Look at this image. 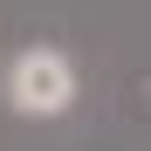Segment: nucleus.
<instances>
[{"label": "nucleus", "mask_w": 151, "mask_h": 151, "mask_svg": "<svg viewBox=\"0 0 151 151\" xmlns=\"http://www.w3.org/2000/svg\"><path fill=\"white\" fill-rule=\"evenodd\" d=\"M7 103L21 117H62L76 103V62L62 48H28V55H14L7 69Z\"/></svg>", "instance_id": "obj_1"}]
</instances>
